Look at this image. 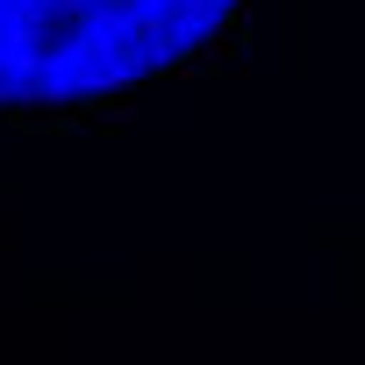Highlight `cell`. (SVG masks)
Returning <instances> with one entry per match:
<instances>
[{
  "mask_svg": "<svg viewBox=\"0 0 365 365\" xmlns=\"http://www.w3.org/2000/svg\"><path fill=\"white\" fill-rule=\"evenodd\" d=\"M237 0H0V108L122 93L187 65Z\"/></svg>",
  "mask_w": 365,
  "mask_h": 365,
  "instance_id": "obj_1",
  "label": "cell"
}]
</instances>
